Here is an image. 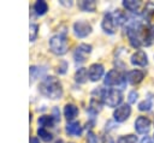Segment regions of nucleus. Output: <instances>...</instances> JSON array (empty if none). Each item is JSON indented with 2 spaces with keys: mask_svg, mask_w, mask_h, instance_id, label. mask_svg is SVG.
Listing matches in <instances>:
<instances>
[{
  "mask_svg": "<svg viewBox=\"0 0 154 143\" xmlns=\"http://www.w3.org/2000/svg\"><path fill=\"white\" fill-rule=\"evenodd\" d=\"M126 35L132 47L150 46L154 43V30L146 24H137L126 28Z\"/></svg>",
  "mask_w": 154,
  "mask_h": 143,
  "instance_id": "f257e3e1",
  "label": "nucleus"
},
{
  "mask_svg": "<svg viewBox=\"0 0 154 143\" xmlns=\"http://www.w3.org/2000/svg\"><path fill=\"white\" fill-rule=\"evenodd\" d=\"M40 91L49 99H59L63 95V87L58 78L49 76L40 83Z\"/></svg>",
  "mask_w": 154,
  "mask_h": 143,
  "instance_id": "f03ea898",
  "label": "nucleus"
},
{
  "mask_svg": "<svg viewBox=\"0 0 154 143\" xmlns=\"http://www.w3.org/2000/svg\"><path fill=\"white\" fill-rule=\"evenodd\" d=\"M49 48L51 50L57 54V55H63L67 52V48H69V44H67V38L64 34H59V35H55L53 36L51 40H49Z\"/></svg>",
  "mask_w": 154,
  "mask_h": 143,
  "instance_id": "7ed1b4c3",
  "label": "nucleus"
},
{
  "mask_svg": "<svg viewBox=\"0 0 154 143\" xmlns=\"http://www.w3.org/2000/svg\"><path fill=\"white\" fill-rule=\"evenodd\" d=\"M123 100V95L120 90L117 89H108L102 90V102L108 107H117Z\"/></svg>",
  "mask_w": 154,
  "mask_h": 143,
  "instance_id": "20e7f679",
  "label": "nucleus"
},
{
  "mask_svg": "<svg viewBox=\"0 0 154 143\" xmlns=\"http://www.w3.org/2000/svg\"><path fill=\"white\" fill-rule=\"evenodd\" d=\"M101 25H102L103 31H106L107 34H114L117 26L120 25L119 19H118L116 12L114 13H106L105 17H103V19H102Z\"/></svg>",
  "mask_w": 154,
  "mask_h": 143,
  "instance_id": "39448f33",
  "label": "nucleus"
},
{
  "mask_svg": "<svg viewBox=\"0 0 154 143\" xmlns=\"http://www.w3.org/2000/svg\"><path fill=\"white\" fill-rule=\"evenodd\" d=\"M126 79V77L117 68L111 70L107 72V75L105 76V84L109 85V87H114V85H124V81Z\"/></svg>",
  "mask_w": 154,
  "mask_h": 143,
  "instance_id": "423d86ee",
  "label": "nucleus"
},
{
  "mask_svg": "<svg viewBox=\"0 0 154 143\" xmlns=\"http://www.w3.org/2000/svg\"><path fill=\"white\" fill-rule=\"evenodd\" d=\"M91 52V46L87 44V43H81L73 52V59L77 64H82L85 61L87 56L89 55V53Z\"/></svg>",
  "mask_w": 154,
  "mask_h": 143,
  "instance_id": "0eeeda50",
  "label": "nucleus"
},
{
  "mask_svg": "<svg viewBox=\"0 0 154 143\" xmlns=\"http://www.w3.org/2000/svg\"><path fill=\"white\" fill-rule=\"evenodd\" d=\"M73 31L75 35L78 37H85L91 32V25L88 22L78 20L73 24Z\"/></svg>",
  "mask_w": 154,
  "mask_h": 143,
  "instance_id": "6e6552de",
  "label": "nucleus"
},
{
  "mask_svg": "<svg viewBox=\"0 0 154 143\" xmlns=\"http://www.w3.org/2000/svg\"><path fill=\"white\" fill-rule=\"evenodd\" d=\"M131 114V107L129 105H122L119 107H117V109L113 112V117H114V120L118 121V123H122V121H125Z\"/></svg>",
  "mask_w": 154,
  "mask_h": 143,
  "instance_id": "1a4fd4ad",
  "label": "nucleus"
},
{
  "mask_svg": "<svg viewBox=\"0 0 154 143\" xmlns=\"http://www.w3.org/2000/svg\"><path fill=\"white\" fill-rule=\"evenodd\" d=\"M135 129L141 135L148 133V131L150 129V120L146 117H138L135 121Z\"/></svg>",
  "mask_w": 154,
  "mask_h": 143,
  "instance_id": "9d476101",
  "label": "nucleus"
},
{
  "mask_svg": "<svg viewBox=\"0 0 154 143\" xmlns=\"http://www.w3.org/2000/svg\"><path fill=\"white\" fill-rule=\"evenodd\" d=\"M130 61L132 65L135 66H146L148 64V60H147V54L143 52V50H136L131 58H130Z\"/></svg>",
  "mask_w": 154,
  "mask_h": 143,
  "instance_id": "9b49d317",
  "label": "nucleus"
},
{
  "mask_svg": "<svg viewBox=\"0 0 154 143\" xmlns=\"http://www.w3.org/2000/svg\"><path fill=\"white\" fill-rule=\"evenodd\" d=\"M88 75H89L90 81L93 82L99 81L103 75V66L101 64H93L88 70Z\"/></svg>",
  "mask_w": 154,
  "mask_h": 143,
  "instance_id": "f8f14e48",
  "label": "nucleus"
},
{
  "mask_svg": "<svg viewBox=\"0 0 154 143\" xmlns=\"http://www.w3.org/2000/svg\"><path fill=\"white\" fill-rule=\"evenodd\" d=\"M143 16L147 23L154 26V2H146L143 7Z\"/></svg>",
  "mask_w": 154,
  "mask_h": 143,
  "instance_id": "ddd939ff",
  "label": "nucleus"
},
{
  "mask_svg": "<svg viewBox=\"0 0 154 143\" xmlns=\"http://www.w3.org/2000/svg\"><path fill=\"white\" fill-rule=\"evenodd\" d=\"M125 77H126V81L129 83H131V84H138L144 78V73L141 70H132V71L128 72V75Z\"/></svg>",
  "mask_w": 154,
  "mask_h": 143,
  "instance_id": "4468645a",
  "label": "nucleus"
},
{
  "mask_svg": "<svg viewBox=\"0 0 154 143\" xmlns=\"http://www.w3.org/2000/svg\"><path fill=\"white\" fill-rule=\"evenodd\" d=\"M146 4H143L142 1H136V0H124L123 1V6L131 11V12H135V13H138L141 11L142 7H144Z\"/></svg>",
  "mask_w": 154,
  "mask_h": 143,
  "instance_id": "2eb2a0df",
  "label": "nucleus"
},
{
  "mask_svg": "<svg viewBox=\"0 0 154 143\" xmlns=\"http://www.w3.org/2000/svg\"><path fill=\"white\" fill-rule=\"evenodd\" d=\"M78 114V108L75 106V105H66L65 108H64V115L67 120H72L77 117Z\"/></svg>",
  "mask_w": 154,
  "mask_h": 143,
  "instance_id": "dca6fc26",
  "label": "nucleus"
},
{
  "mask_svg": "<svg viewBox=\"0 0 154 143\" xmlns=\"http://www.w3.org/2000/svg\"><path fill=\"white\" fill-rule=\"evenodd\" d=\"M66 131L72 136H79L82 132V127L78 121H71L66 125Z\"/></svg>",
  "mask_w": 154,
  "mask_h": 143,
  "instance_id": "f3484780",
  "label": "nucleus"
},
{
  "mask_svg": "<svg viewBox=\"0 0 154 143\" xmlns=\"http://www.w3.org/2000/svg\"><path fill=\"white\" fill-rule=\"evenodd\" d=\"M89 75H88V70L84 68V67H81L77 70L76 75H75V79L77 83H85L87 79H88Z\"/></svg>",
  "mask_w": 154,
  "mask_h": 143,
  "instance_id": "a211bd4d",
  "label": "nucleus"
},
{
  "mask_svg": "<svg viewBox=\"0 0 154 143\" xmlns=\"http://www.w3.org/2000/svg\"><path fill=\"white\" fill-rule=\"evenodd\" d=\"M34 10H35V12H36L38 16H42V14H45V13L47 12L48 5H47V2L43 1V0H37V1L35 2V5H34Z\"/></svg>",
  "mask_w": 154,
  "mask_h": 143,
  "instance_id": "6ab92c4d",
  "label": "nucleus"
},
{
  "mask_svg": "<svg viewBox=\"0 0 154 143\" xmlns=\"http://www.w3.org/2000/svg\"><path fill=\"white\" fill-rule=\"evenodd\" d=\"M78 6H79V8L83 10V11L93 12V11L95 10V7H96V2H95L94 0H89V1L83 0V1H79V2H78Z\"/></svg>",
  "mask_w": 154,
  "mask_h": 143,
  "instance_id": "aec40b11",
  "label": "nucleus"
},
{
  "mask_svg": "<svg viewBox=\"0 0 154 143\" xmlns=\"http://www.w3.org/2000/svg\"><path fill=\"white\" fill-rule=\"evenodd\" d=\"M38 124L41 125V127H52L54 124V118L53 115H42L38 118Z\"/></svg>",
  "mask_w": 154,
  "mask_h": 143,
  "instance_id": "412c9836",
  "label": "nucleus"
},
{
  "mask_svg": "<svg viewBox=\"0 0 154 143\" xmlns=\"http://www.w3.org/2000/svg\"><path fill=\"white\" fill-rule=\"evenodd\" d=\"M45 71H46V68H43V67H38V66H31V67H30V70H29L31 81H35L36 78H38L40 76H42V75L45 73Z\"/></svg>",
  "mask_w": 154,
  "mask_h": 143,
  "instance_id": "4be33fe9",
  "label": "nucleus"
},
{
  "mask_svg": "<svg viewBox=\"0 0 154 143\" xmlns=\"http://www.w3.org/2000/svg\"><path fill=\"white\" fill-rule=\"evenodd\" d=\"M37 135L45 141V142H49L51 139H52V133L49 132V131H47V129H45V127H38L37 129Z\"/></svg>",
  "mask_w": 154,
  "mask_h": 143,
  "instance_id": "5701e85b",
  "label": "nucleus"
},
{
  "mask_svg": "<svg viewBox=\"0 0 154 143\" xmlns=\"http://www.w3.org/2000/svg\"><path fill=\"white\" fill-rule=\"evenodd\" d=\"M136 142H137V137L135 135H126L119 137L117 143H136Z\"/></svg>",
  "mask_w": 154,
  "mask_h": 143,
  "instance_id": "b1692460",
  "label": "nucleus"
},
{
  "mask_svg": "<svg viewBox=\"0 0 154 143\" xmlns=\"http://www.w3.org/2000/svg\"><path fill=\"white\" fill-rule=\"evenodd\" d=\"M153 103H152V100L150 99H147V100H143L142 102H140L138 105V109L140 111H149L152 108Z\"/></svg>",
  "mask_w": 154,
  "mask_h": 143,
  "instance_id": "393cba45",
  "label": "nucleus"
},
{
  "mask_svg": "<svg viewBox=\"0 0 154 143\" xmlns=\"http://www.w3.org/2000/svg\"><path fill=\"white\" fill-rule=\"evenodd\" d=\"M37 29H38V26L36 24H30V35H29L30 41H35V38L37 36Z\"/></svg>",
  "mask_w": 154,
  "mask_h": 143,
  "instance_id": "a878e982",
  "label": "nucleus"
},
{
  "mask_svg": "<svg viewBox=\"0 0 154 143\" xmlns=\"http://www.w3.org/2000/svg\"><path fill=\"white\" fill-rule=\"evenodd\" d=\"M87 142H88V143H97V137L90 131V132H88V135H87Z\"/></svg>",
  "mask_w": 154,
  "mask_h": 143,
  "instance_id": "bb28decb",
  "label": "nucleus"
},
{
  "mask_svg": "<svg viewBox=\"0 0 154 143\" xmlns=\"http://www.w3.org/2000/svg\"><path fill=\"white\" fill-rule=\"evenodd\" d=\"M137 96H138V94H137L136 91H131V93L129 94V103H134V102H136Z\"/></svg>",
  "mask_w": 154,
  "mask_h": 143,
  "instance_id": "cd10ccee",
  "label": "nucleus"
},
{
  "mask_svg": "<svg viewBox=\"0 0 154 143\" xmlns=\"http://www.w3.org/2000/svg\"><path fill=\"white\" fill-rule=\"evenodd\" d=\"M102 143H114V142H113V139H112V137H111V136L105 135V136H103V138H102Z\"/></svg>",
  "mask_w": 154,
  "mask_h": 143,
  "instance_id": "c85d7f7f",
  "label": "nucleus"
},
{
  "mask_svg": "<svg viewBox=\"0 0 154 143\" xmlns=\"http://www.w3.org/2000/svg\"><path fill=\"white\" fill-rule=\"evenodd\" d=\"M141 143H153V139L149 137V136H144L141 141Z\"/></svg>",
  "mask_w": 154,
  "mask_h": 143,
  "instance_id": "c756f323",
  "label": "nucleus"
},
{
  "mask_svg": "<svg viewBox=\"0 0 154 143\" xmlns=\"http://www.w3.org/2000/svg\"><path fill=\"white\" fill-rule=\"evenodd\" d=\"M53 113H54V115H53V118H54V120H57V121H59V112H58V108H54L53 109Z\"/></svg>",
  "mask_w": 154,
  "mask_h": 143,
  "instance_id": "7c9ffc66",
  "label": "nucleus"
},
{
  "mask_svg": "<svg viewBox=\"0 0 154 143\" xmlns=\"http://www.w3.org/2000/svg\"><path fill=\"white\" fill-rule=\"evenodd\" d=\"M60 4H61V5H65V6H71V5H72V2H71V1L66 2L65 0H61V1H60Z\"/></svg>",
  "mask_w": 154,
  "mask_h": 143,
  "instance_id": "2f4dec72",
  "label": "nucleus"
},
{
  "mask_svg": "<svg viewBox=\"0 0 154 143\" xmlns=\"http://www.w3.org/2000/svg\"><path fill=\"white\" fill-rule=\"evenodd\" d=\"M30 143H40V142H38V139L36 137H31L30 138Z\"/></svg>",
  "mask_w": 154,
  "mask_h": 143,
  "instance_id": "473e14b6",
  "label": "nucleus"
},
{
  "mask_svg": "<svg viewBox=\"0 0 154 143\" xmlns=\"http://www.w3.org/2000/svg\"><path fill=\"white\" fill-rule=\"evenodd\" d=\"M54 143H64V142H63L61 139H58V141H57V142H54Z\"/></svg>",
  "mask_w": 154,
  "mask_h": 143,
  "instance_id": "72a5a7b5",
  "label": "nucleus"
}]
</instances>
